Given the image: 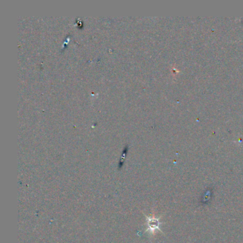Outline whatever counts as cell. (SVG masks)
<instances>
[{"mask_svg":"<svg viewBox=\"0 0 243 243\" xmlns=\"http://www.w3.org/2000/svg\"><path fill=\"white\" fill-rule=\"evenodd\" d=\"M148 226L149 227V230H152V232H153V230H155L157 229V228H158V220H156V219H151V220H148Z\"/></svg>","mask_w":243,"mask_h":243,"instance_id":"6da1fadb","label":"cell"}]
</instances>
